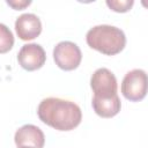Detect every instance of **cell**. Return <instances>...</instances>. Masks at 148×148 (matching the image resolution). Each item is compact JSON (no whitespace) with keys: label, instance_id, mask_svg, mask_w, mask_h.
Returning a JSON list of instances; mask_svg holds the SVG:
<instances>
[{"label":"cell","instance_id":"obj_1","mask_svg":"<svg viewBox=\"0 0 148 148\" xmlns=\"http://www.w3.org/2000/svg\"><path fill=\"white\" fill-rule=\"evenodd\" d=\"M37 114L44 124L58 131H72L82 120L77 104L58 97L44 98L37 108Z\"/></svg>","mask_w":148,"mask_h":148},{"label":"cell","instance_id":"obj_2","mask_svg":"<svg viewBox=\"0 0 148 148\" xmlns=\"http://www.w3.org/2000/svg\"><path fill=\"white\" fill-rule=\"evenodd\" d=\"M86 40L91 49L105 56H114L121 52L126 45L124 31L109 24H99L89 29Z\"/></svg>","mask_w":148,"mask_h":148},{"label":"cell","instance_id":"obj_3","mask_svg":"<svg viewBox=\"0 0 148 148\" xmlns=\"http://www.w3.org/2000/svg\"><path fill=\"white\" fill-rule=\"evenodd\" d=\"M90 87L94 92V99H110L118 96V84L114 74L108 68L96 69L90 77Z\"/></svg>","mask_w":148,"mask_h":148},{"label":"cell","instance_id":"obj_4","mask_svg":"<svg viewBox=\"0 0 148 148\" xmlns=\"http://www.w3.org/2000/svg\"><path fill=\"white\" fill-rule=\"evenodd\" d=\"M121 94L131 102H139L147 94V74L143 69L135 68L126 73L121 82Z\"/></svg>","mask_w":148,"mask_h":148},{"label":"cell","instance_id":"obj_5","mask_svg":"<svg viewBox=\"0 0 148 148\" xmlns=\"http://www.w3.org/2000/svg\"><path fill=\"white\" fill-rule=\"evenodd\" d=\"M53 60L59 68L64 71H73L79 67L82 60V53L75 43L64 40L54 46Z\"/></svg>","mask_w":148,"mask_h":148},{"label":"cell","instance_id":"obj_6","mask_svg":"<svg viewBox=\"0 0 148 148\" xmlns=\"http://www.w3.org/2000/svg\"><path fill=\"white\" fill-rule=\"evenodd\" d=\"M46 60V54L44 49L36 43L24 44L17 53V61L21 67L25 71L39 69Z\"/></svg>","mask_w":148,"mask_h":148},{"label":"cell","instance_id":"obj_7","mask_svg":"<svg viewBox=\"0 0 148 148\" xmlns=\"http://www.w3.org/2000/svg\"><path fill=\"white\" fill-rule=\"evenodd\" d=\"M14 141L17 147L43 148L45 143V136L39 127L31 124H27L15 132Z\"/></svg>","mask_w":148,"mask_h":148},{"label":"cell","instance_id":"obj_8","mask_svg":"<svg viewBox=\"0 0 148 148\" xmlns=\"http://www.w3.org/2000/svg\"><path fill=\"white\" fill-rule=\"evenodd\" d=\"M15 30L20 39L31 40L42 32V22L39 17L32 13L20 15L15 21Z\"/></svg>","mask_w":148,"mask_h":148},{"label":"cell","instance_id":"obj_9","mask_svg":"<svg viewBox=\"0 0 148 148\" xmlns=\"http://www.w3.org/2000/svg\"><path fill=\"white\" fill-rule=\"evenodd\" d=\"M91 105L96 114L102 118H111L119 113L121 103L119 96L110 99H91Z\"/></svg>","mask_w":148,"mask_h":148},{"label":"cell","instance_id":"obj_10","mask_svg":"<svg viewBox=\"0 0 148 148\" xmlns=\"http://www.w3.org/2000/svg\"><path fill=\"white\" fill-rule=\"evenodd\" d=\"M14 45V36L7 25L0 23V53H7Z\"/></svg>","mask_w":148,"mask_h":148},{"label":"cell","instance_id":"obj_11","mask_svg":"<svg viewBox=\"0 0 148 148\" xmlns=\"http://www.w3.org/2000/svg\"><path fill=\"white\" fill-rule=\"evenodd\" d=\"M134 5L133 0H106V6L117 13H126Z\"/></svg>","mask_w":148,"mask_h":148},{"label":"cell","instance_id":"obj_12","mask_svg":"<svg viewBox=\"0 0 148 148\" xmlns=\"http://www.w3.org/2000/svg\"><path fill=\"white\" fill-rule=\"evenodd\" d=\"M31 3V1H25V0H20V1H7V5L13 7L14 9L16 10H21V9H24L27 6H29Z\"/></svg>","mask_w":148,"mask_h":148},{"label":"cell","instance_id":"obj_13","mask_svg":"<svg viewBox=\"0 0 148 148\" xmlns=\"http://www.w3.org/2000/svg\"><path fill=\"white\" fill-rule=\"evenodd\" d=\"M17 148H31V147H17Z\"/></svg>","mask_w":148,"mask_h":148}]
</instances>
